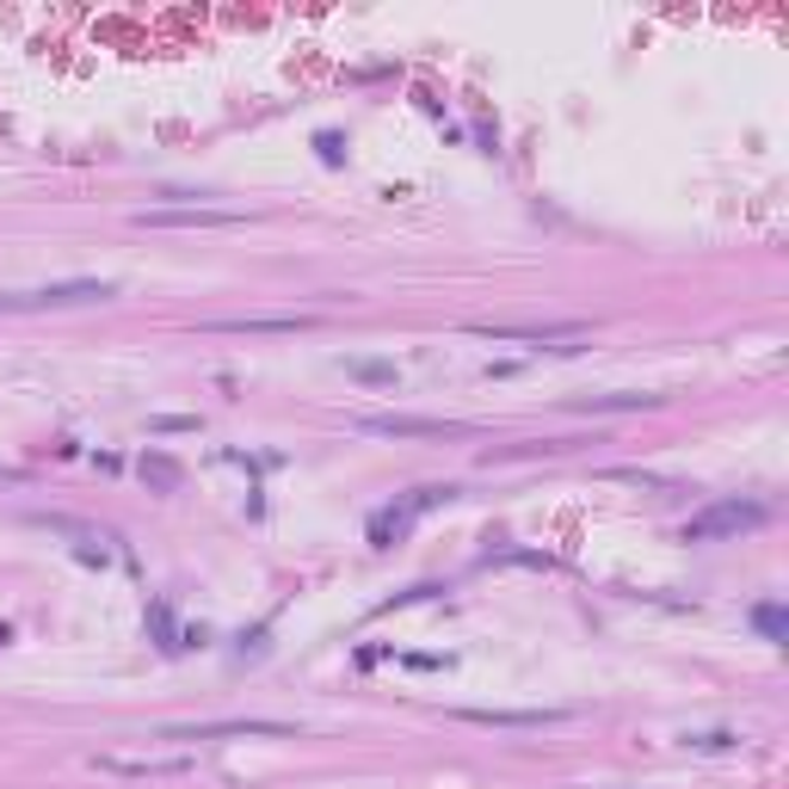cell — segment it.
<instances>
[{
	"instance_id": "277c9868",
	"label": "cell",
	"mask_w": 789,
	"mask_h": 789,
	"mask_svg": "<svg viewBox=\"0 0 789 789\" xmlns=\"http://www.w3.org/2000/svg\"><path fill=\"white\" fill-rule=\"evenodd\" d=\"M482 340H524V346H568L580 340V321H482Z\"/></svg>"
},
{
	"instance_id": "8992f818",
	"label": "cell",
	"mask_w": 789,
	"mask_h": 789,
	"mask_svg": "<svg viewBox=\"0 0 789 789\" xmlns=\"http://www.w3.org/2000/svg\"><path fill=\"white\" fill-rule=\"evenodd\" d=\"M229 734H296L290 722H259V715H241V722H192V728H161L154 740H229Z\"/></svg>"
},
{
	"instance_id": "6da1fadb",
	"label": "cell",
	"mask_w": 789,
	"mask_h": 789,
	"mask_svg": "<svg viewBox=\"0 0 789 789\" xmlns=\"http://www.w3.org/2000/svg\"><path fill=\"white\" fill-rule=\"evenodd\" d=\"M117 296L112 278H68V284H38V290H0V315H31V308H75V303H105Z\"/></svg>"
},
{
	"instance_id": "30bf717a",
	"label": "cell",
	"mask_w": 789,
	"mask_h": 789,
	"mask_svg": "<svg viewBox=\"0 0 789 789\" xmlns=\"http://www.w3.org/2000/svg\"><path fill=\"white\" fill-rule=\"evenodd\" d=\"M660 395H593V402H580L586 413H629V407H654Z\"/></svg>"
},
{
	"instance_id": "5b68a950",
	"label": "cell",
	"mask_w": 789,
	"mask_h": 789,
	"mask_svg": "<svg viewBox=\"0 0 789 789\" xmlns=\"http://www.w3.org/2000/svg\"><path fill=\"white\" fill-rule=\"evenodd\" d=\"M142 229H234L247 222L241 211H216V204H179V211H142Z\"/></svg>"
},
{
	"instance_id": "8fae6325",
	"label": "cell",
	"mask_w": 789,
	"mask_h": 789,
	"mask_svg": "<svg viewBox=\"0 0 789 789\" xmlns=\"http://www.w3.org/2000/svg\"><path fill=\"white\" fill-rule=\"evenodd\" d=\"M352 377H358V383H395V365H383V358H352Z\"/></svg>"
},
{
	"instance_id": "ba28073f",
	"label": "cell",
	"mask_w": 789,
	"mask_h": 789,
	"mask_svg": "<svg viewBox=\"0 0 789 789\" xmlns=\"http://www.w3.org/2000/svg\"><path fill=\"white\" fill-rule=\"evenodd\" d=\"M99 771H117V777H174V771H192V759L186 752H167V759H117V752H105Z\"/></svg>"
},
{
	"instance_id": "9c48e42d",
	"label": "cell",
	"mask_w": 789,
	"mask_h": 789,
	"mask_svg": "<svg viewBox=\"0 0 789 789\" xmlns=\"http://www.w3.org/2000/svg\"><path fill=\"white\" fill-rule=\"evenodd\" d=\"M482 728H543V722H561L568 710H462Z\"/></svg>"
},
{
	"instance_id": "4fadbf2b",
	"label": "cell",
	"mask_w": 789,
	"mask_h": 789,
	"mask_svg": "<svg viewBox=\"0 0 789 789\" xmlns=\"http://www.w3.org/2000/svg\"><path fill=\"white\" fill-rule=\"evenodd\" d=\"M759 629H765V636H784V611H777V605H759Z\"/></svg>"
},
{
	"instance_id": "7a4b0ae2",
	"label": "cell",
	"mask_w": 789,
	"mask_h": 789,
	"mask_svg": "<svg viewBox=\"0 0 789 789\" xmlns=\"http://www.w3.org/2000/svg\"><path fill=\"white\" fill-rule=\"evenodd\" d=\"M771 512L759 500H715L703 506L691 524H685V543H715V537H740V531H759Z\"/></svg>"
},
{
	"instance_id": "7c38bea8",
	"label": "cell",
	"mask_w": 789,
	"mask_h": 789,
	"mask_svg": "<svg viewBox=\"0 0 789 789\" xmlns=\"http://www.w3.org/2000/svg\"><path fill=\"white\" fill-rule=\"evenodd\" d=\"M142 475H149L154 487H179V469L167 457H142Z\"/></svg>"
},
{
	"instance_id": "3957f363",
	"label": "cell",
	"mask_w": 789,
	"mask_h": 789,
	"mask_svg": "<svg viewBox=\"0 0 789 789\" xmlns=\"http://www.w3.org/2000/svg\"><path fill=\"white\" fill-rule=\"evenodd\" d=\"M358 425L377 438H469L462 420H413V413H365Z\"/></svg>"
},
{
	"instance_id": "52a82bcc",
	"label": "cell",
	"mask_w": 789,
	"mask_h": 789,
	"mask_svg": "<svg viewBox=\"0 0 789 789\" xmlns=\"http://www.w3.org/2000/svg\"><path fill=\"white\" fill-rule=\"evenodd\" d=\"M321 328V315H234V321H211V333H303Z\"/></svg>"
}]
</instances>
